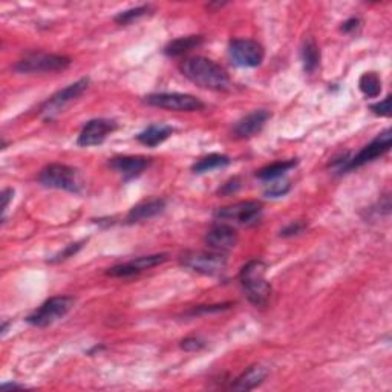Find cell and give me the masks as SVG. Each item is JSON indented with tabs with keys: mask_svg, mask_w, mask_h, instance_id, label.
<instances>
[{
	"mask_svg": "<svg viewBox=\"0 0 392 392\" xmlns=\"http://www.w3.org/2000/svg\"><path fill=\"white\" fill-rule=\"evenodd\" d=\"M239 188H241V181H239V178H233V179L227 181V183L220 188V195L230 196V195L236 193Z\"/></svg>",
	"mask_w": 392,
	"mask_h": 392,
	"instance_id": "31",
	"label": "cell"
},
{
	"mask_svg": "<svg viewBox=\"0 0 392 392\" xmlns=\"http://www.w3.org/2000/svg\"><path fill=\"white\" fill-rule=\"evenodd\" d=\"M167 260V255H150V256H141L136 258L134 260H129L126 264L115 265L112 268H109L106 271L107 276H112V278H130V276L140 274L146 270H150L157 265H161Z\"/></svg>",
	"mask_w": 392,
	"mask_h": 392,
	"instance_id": "13",
	"label": "cell"
},
{
	"mask_svg": "<svg viewBox=\"0 0 392 392\" xmlns=\"http://www.w3.org/2000/svg\"><path fill=\"white\" fill-rule=\"evenodd\" d=\"M301 59L303 63L305 72H308V74H314L319 68V64H321V49H319L314 39L310 37L303 42L302 51H301Z\"/></svg>",
	"mask_w": 392,
	"mask_h": 392,
	"instance_id": "20",
	"label": "cell"
},
{
	"mask_svg": "<svg viewBox=\"0 0 392 392\" xmlns=\"http://www.w3.org/2000/svg\"><path fill=\"white\" fill-rule=\"evenodd\" d=\"M296 164H297V161H294V159H289V161L273 163L270 166L264 167V169H260L256 173V177L259 179L265 181V183H268V181H273V179H279V178L284 177L288 170H292L293 167H296Z\"/></svg>",
	"mask_w": 392,
	"mask_h": 392,
	"instance_id": "22",
	"label": "cell"
},
{
	"mask_svg": "<svg viewBox=\"0 0 392 392\" xmlns=\"http://www.w3.org/2000/svg\"><path fill=\"white\" fill-rule=\"evenodd\" d=\"M359 88L368 98H375L382 92V80L375 72H365L359 80Z\"/></svg>",
	"mask_w": 392,
	"mask_h": 392,
	"instance_id": "24",
	"label": "cell"
},
{
	"mask_svg": "<svg viewBox=\"0 0 392 392\" xmlns=\"http://www.w3.org/2000/svg\"><path fill=\"white\" fill-rule=\"evenodd\" d=\"M12 196H14L12 188H5V190L2 192V212H3V215H5L6 210H8L10 201L12 199Z\"/></svg>",
	"mask_w": 392,
	"mask_h": 392,
	"instance_id": "34",
	"label": "cell"
},
{
	"mask_svg": "<svg viewBox=\"0 0 392 392\" xmlns=\"http://www.w3.org/2000/svg\"><path fill=\"white\" fill-rule=\"evenodd\" d=\"M25 386H21V384H17V383H5L2 384V389H24Z\"/></svg>",
	"mask_w": 392,
	"mask_h": 392,
	"instance_id": "35",
	"label": "cell"
},
{
	"mask_svg": "<svg viewBox=\"0 0 392 392\" xmlns=\"http://www.w3.org/2000/svg\"><path fill=\"white\" fill-rule=\"evenodd\" d=\"M305 229H307V226H305L303 222L296 221V222L289 224V226H287L285 229H282V230H280V236H282V238L297 236V235H301Z\"/></svg>",
	"mask_w": 392,
	"mask_h": 392,
	"instance_id": "28",
	"label": "cell"
},
{
	"mask_svg": "<svg viewBox=\"0 0 392 392\" xmlns=\"http://www.w3.org/2000/svg\"><path fill=\"white\" fill-rule=\"evenodd\" d=\"M183 74L196 86L210 91H229L230 77L227 71L207 57H188L181 64Z\"/></svg>",
	"mask_w": 392,
	"mask_h": 392,
	"instance_id": "1",
	"label": "cell"
},
{
	"mask_svg": "<svg viewBox=\"0 0 392 392\" xmlns=\"http://www.w3.org/2000/svg\"><path fill=\"white\" fill-rule=\"evenodd\" d=\"M230 59L236 66L241 68H256L264 62V48L255 40L236 39L230 42L229 46Z\"/></svg>",
	"mask_w": 392,
	"mask_h": 392,
	"instance_id": "10",
	"label": "cell"
},
{
	"mask_svg": "<svg viewBox=\"0 0 392 392\" xmlns=\"http://www.w3.org/2000/svg\"><path fill=\"white\" fill-rule=\"evenodd\" d=\"M40 183L57 190H64L71 193H78L82 190V181L77 169L66 164H49L40 172Z\"/></svg>",
	"mask_w": 392,
	"mask_h": 392,
	"instance_id": "3",
	"label": "cell"
},
{
	"mask_svg": "<svg viewBox=\"0 0 392 392\" xmlns=\"http://www.w3.org/2000/svg\"><path fill=\"white\" fill-rule=\"evenodd\" d=\"M150 159L146 157H115L109 166L125 179H132L148 169Z\"/></svg>",
	"mask_w": 392,
	"mask_h": 392,
	"instance_id": "15",
	"label": "cell"
},
{
	"mask_svg": "<svg viewBox=\"0 0 392 392\" xmlns=\"http://www.w3.org/2000/svg\"><path fill=\"white\" fill-rule=\"evenodd\" d=\"M117 129V123L107 118H96L91 120L84 125L82 132L78 135V146L82 148H91L98 146L103 143L106 138L111 135L114 130Z\"/></svg>",
	"mask_w": 392,
	"mask_h": 392,
	"instance_id": "11",
	"label": "cell"
},
{
	"mask_svg": "<svg viewBox=\"0 0 392 392\" xmlns=\"http://www.w3.org/2000/svg\"><path fill=\"white\" fill-rule=\"evenodd\" d=\"M74 297L71 296L51 297L39 310H35L33 314L26 317V322L39 326V328H45V326L53 325L66 316L71 308L74 307Z\"/></svg>",
	"mask_w": 392,
	"mask_h": 392,
	"instance_id": "4",
	"label": "cell"
},
{
	"mask_svg": "<svg viewBox=\"0 0 392 392\" xmlns=\"http://www.w3.org/2000/svg\"><path fill=\"white\" fill-rule=\"evenodd\" d=\"M202 42H204V37H202V35H187V37H179V39L172 40L169 45L166 46L164 53L169 57L183 55L188 53L190 49L202 45Z\"/></svg>",
	"mask_w": 392,
	"mask_h": 392,
	"instance_id": "21",
	"label": "cell"
},
{
	"mask_svg": "<svg viewBox=\"0 0 392 392\" xmlns=\"http://www.w3.org/2000/svg\"><path fill=\"white\" fill-rule=\"evenodd\" d=\"M236 230L229 224H220L215 226L206 235V244L216 251H229L238 244Z\"/></svg>",
	"mask_w": 392,
	"mask_h": 392,
	"instance_id": "14",
	"label": "cell"
},
{
	"mask_svg": "<svg viewBox=\"0 0 392 392\" xmlns=\"http://www.w3.org/2000/svg\"><path fill=\"white\" fill-rule=\"evenodd\" d=\"M359 28H360V20L353 17V19H350V20H346L345 24L342 25V31L350 34V33H355V31H357Z\"/></svg>",
	"mask_w": 392,
	"mask_h": 392,
	"instance_id": "33",
	"label": "cell"
},
{
	"mask_svg": "<svg viewBox=\"0 0 392 392\" xmlns=\"http://www.w3.org/2000/svg\"><path fill=\"white\" fill-rule=\"evenodd\" d=\"M181 348H183L184 351L195 353V351H201L202 348H206V342L199 337H187L181 342Z\"/></svg>",
	"mask_w": 392,
	"mask_h": 392,
	"instance_id": "27",
	"label": "cell"
},
{
	"mask_svg": "<svg viewBox=\"0 0 392 392\" xmlns=\"http://www.w3.org/2000/svg\"><path fill=\"white\" fill-rule=\"evenodd\" d=\"M144 103L173 112H196V111H202V109L206 107V105L202 103L199 98L188 96V93H178V92L150 93V96L144 98Z\"/></svg>",
	"mask_w": 392,
	"mask_h": 392,
	"instance_id": "6",
	"label": "cell"
},
{
	"mask_svg": "<svg viewBox=\"0 0 392 392\" xmlns=\"http://www.w3.org/2000/svg\"><path fill=\"white\" fill-rule=\"evenodd\" d=\"M173 134V127L166 125L149 126L146 130L136 136V140L148 148H157L158 144L164 143Z\"/></svg>",
	"mask_w": 392,
	"mask_h": 392,
	"instance_id": "19",
	"label": "cell"
},
{
	"mask_svg": "<svg viewBox=\"0 0 392 392\" xmlns=\"http://www.w3.org/2000/svg\"><path fill=\"white\" fill-rule=\"evenodd\" d=\"M289 187H292V184H289L288 179L279 178L268 181L264 195L268 196V198H279V196H284L289 192Z\"/></svg>",
	"mask_w": 392,
	"mask_h": 392,
	"instance_id": "26",
	"label": "cell"
},
{
	"mask_svg": "<svg viewBox=\"0 0 392 392\" xmlns=\"http://www.w3.org/2000/svg\"><path fill=\"white\" fill-rule=\"evenodd\" d=\"M229 164H230V158L227 155L212 154V155H207L204 158H201L198 163H195L193 167H192V170L195 173H206V172L221 169V167H226Z\"/></svg>",
	"mask_w": 392,
	"mask_h": 392,
	"instance_id": "23",
	"label": "cell"
},
{
	"mask_svg": "<svg viewBox=\"0 0 392 392\" xmlns=\"http://www.w3.org/2000/svg\"><path fill=\"white\" fill-rule=\"evenodd\" d=\"M229 308V303H224V305H210V307H207V305H204V307H199V308H196L192 311V316L195 314H201V313H216V311H222V310H226Z\"/></svg>",
	"mask_w": 392,
	"mask_h": 392,
	"instance_id": "32",
	"label": "cell"
},
{
	"mask_svg": "<svg viewBox=\"0 0 392 392\" xmlns=\"http://www.w3.org/2000/svg\"><path fill=\"white\" fill-rule=\"evenodd\" d=\"M88 84H89V78H80L78 82L69 84L68 88H64L57 93H54V96L46 101L45 106L42 107V112L46 115V118L51 120L54 114L62 111V109L66 105H69L71 101H74L75 98L82 96V93L86 91V88H88Z\"/></svg>",
	"mask_w": 392,
	"mask_h": 392,
	"instance_id": "12",
	"label": "cell"
},
{
	"mask_svg": "<svg viewBox=\"0 0 392 392\" xmlns=\"http://www.w3.org/2000/svg\"><path fill=\"white\" fill-rule=\"evenodd\" d=\"M71 64V59L64 55L34 53L26 55L25 59L17 62L16 69L21 74H43V72H57L66 69Z\"/></svg>",
	"mask_w": 392,
	"mask_h": 392,
	"instance_id": "7",
	"label": "cell"
},
{
	"mask_svg": "<svg viewBox=\"0 0 392 392\" xmlns=\"http://www.w3.org/2000/svg\"><path fill=\"white\" fill-rule=\"evenodd\" d=\"M271 115L268 111H255L247 115V117L239 120L235 127L233 134L236 138H250L259 134L262 127L265 126V123L268 121Z\"/></svg>",
	"mask_w": 392,
	"mask_h": 392,
	"instance_id": "16",
	"label": "cell"
},
{
	"mask_svg": "<svg viewBox=\"0 0 392 392\" xmlns=\"http://www.w3.org/2000/svg\"><path fill=\"white\" fill-rule=\"evenodd\" d=\"M150 11V6L149 5H144V6H136V8H132V10H127V11H123L120 12L117 17H115V21L120 25H129V24H132V21L138 20V19H141L146 16V14H149Z\"/></svg>",
	"mask_w": 392,
	"mask_h": 392,
	"instance_id": "25",
	"label": "cell"
},
{
	"mask_svg": "<svg viewBox=\"0 0 392 392\" xmlns=\"http://www.w3.org/2000/svg\"><path fill=\"white\" fill-rule=\"evenodd\" d=\"M181 265L206 276H217L227 268V258L221 251H187L181 256Z\"/></svg>",
	"mask_w": 392,
	"mask_h": 392,
	"instance_id": "5",
	"label": "cell"
},
{
	"mask_svg": "<svg viewBox=\"0 0 392 392\" xmlns=\"http://www.w3.org/2000/svg\"><path fill=\"white\" fill-rule=\"evenodd\" d=\"M267 264L262 260H250L239 274L244 292L253 305L265 307L271 297V285L265 279Z\"/></svg>",
	"mask_w": 392,
	"mask_h": 392,
	"instance_id": "2",
	"label": "cell"
},
{
	"mask_svg": "<svg viewBox=\"0 0 392 392\" xmlns=\"http://www.w3.org/2000/svg\"><path fill=\"white\" fill-rule=\"evenodd\" d=\"M391 143H392V132H391V129H386L380 135H377L374 140L369 143L368 146L363 148L354 158L346 159L345 163H342L339 170L340 172L354 170V169H359V167H362V166L374 161V159H377L379 157L386 154V152H389Z\"/></svg>",
	"mask_w": 392,
	"mask_h": 392,
	"instance_id": "8",
	"label": "cell"
},
{
	"mask_svg": "<svg viewBox=\"0 0 392 392\" xmlns=\"http://www.w3.org/2000/svg\"><path fill=\"white\" fill-rule=\"evenodd\" d=\"M82 244L83 242H75V244H71L68 245L66 249H64L60 255H57L54 259H51V262H60V260H64V259H68L71 258L72 255H75V253L82 249Z\"/></svg>",
	"mask_w": 392,
	"mask_h": 392,
	"instance_id": "30",
	"label": "cell"
},
{
	"mask_svg": "<svg viewBox=\"0 0 392 392\" xmlns=\"http://www.w3.org/2000/svg\"><path fill=\"white\" fill-rule=\"evenodd\" d=\"M260 215H262V204L259 201H241L233 206L217 208L215 212L217 221L242 224V226L256 222Z\"/></svg>",
	"mask_w": 392,
	"mask_h": 392,
	"instance_id": "9",
	"label": "cell"
},
{
	"mask_svg": "<svg viewBox=\"0 0 392 392\" xmlns=\"http://www.w3.org/2000/svg\"><path fill=\"white\" fill-rule=\"evenodd\" d=\"M166 208V201L164 199H149L140 202L135 207L130 208L127 213V221L129 222H141L146 220H152L157 215H159Z\"/></svg>",
	"mask_w": 392,
	"mask_h": 392,
	"instance_id": "17",
	"label": "cell"
},
{
	"mask_svg": "<svg viewBox=\"0 0 392 392\" xmlns=\"http://www.w3.org/2000/svg\"><path fill=\"white\" fill-rule=\"evenodd\" d=\"M267 369L260 365H253L245 373L238 377L235 383L231 384L233 391H251L265 380Z\"/></svg>",
	"mask_w": 392,
	"mask_h": 392,
	"instance_id": "18",
	"label": "cell"
},
{
	"mask_svg": "<svg viewBox=\"0 0 392 392\" xmlns=\"http://www.w3.org/2000/svg\"><path fill=\"white\" fill-rule=\"evenodd\" d=\"M371 111L380 117H391V97H386L383 101H379L371 106Z\"/></svg>",
	"mask_w": 392,
	"mask_h": 392,
	"instance_id": "29",
	"label": "cell"
}]
</instances>
